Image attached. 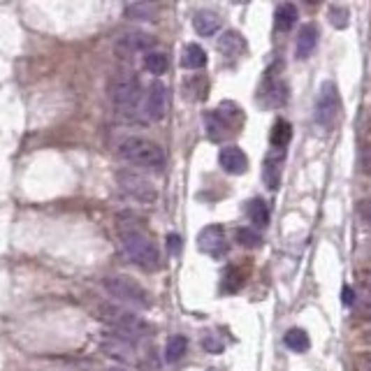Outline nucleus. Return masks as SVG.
I'll return each mask as SVG.
<instances>
[{
    "label": "nucleus",
    "mask_w": 371,
    "mask_h": 371,
    "mask_svg": "<svg viewBox=\"0 0 371 371\" xmlns=\"http://www.w3.org/2000/svg\"><path fill=\"white\" fill-rule=\"evenodd\" d=\"M327 19H330V24L337 28V31H344L351 24V12H348V7L344 5H330L327 7Z\"/></svg>",
    "instance_id": "nucleus-25"
},
{
    "label": "nucleus",
    "mask_w": 371,
    "mask_h": 371,
    "mask_svg": "<svg viewBox=\"0 0 371 371\" xmlns=\"http://www.w3.org/2000/svg\"><path fill=\"white\" fill-rule=\"evenodd\" d=\"M181 237L177 232H172V235H167V251H170V256H179L181 253Z\"/></svg>",
    "instance_id": "nucleus-30"
},
{
    "label": "nucleus",
    "mask_w": 371,
    "mask_h": 371,
    "mask_svg": "<svg viewBox=\"0 0 371 371\" xmlns=\"http://www.w3.org/2000/svg\"><path fill=\"white\" fill-rule=\"evenodd\" d=\"M358 216H360V221L371 230V200H362L360 202V205H358Z\"/></svg>",
    "instance_id": "nucleus-29"
},
{
    "label": "nucleus",
    "mask_w": 371,
    "mask_h": 371,
    "mask_svg": "<svg viewBox=\"0 0 371 371\" xmlns=\"http://www.w3.org/2000/svg\"><path fill=\"white\" fill-rule=\"evenodd\" d=\"M116 181H119V188L126 195H130L133 200L140 202H154L156 200V186L151 184L147 177L135 172H119L116 174Z\"/></svg>",
    "instance_id": "nucleus-7"
},
{
    "label": "nucleus",
    "mask_w": 371,
    "mask_h": 371,
    "mask_svg": "<svg viewBox=\"0 0 371 371\" xmlns=\"http://www.w3.org/2000/svg\"><path fill=\"white\" fill-rule=\"evenodd\" d=\"M109 98L121 114H133L142 100L140 79L130 75V72H116L112 82H109Z\"/></svg>",
    "instance_id": "nucleus-4"
},
{
    "label": "nucleus",
    "mask_w": 371,
    "mask_h": 371,
    "mask_svg": "<svg viewBox=\"0 0 371 371\" xmlns=\"http://www.w3.org/2000/svg\"><path fill=\"white\" fill-rule=\"evenodd\" d=\"M365 288H367V293H371V274H367V279H365Z\"/></svg>",
    "instance_id": "nucleus-33"
},
{
    "label": "nucleus",
    "mask_w": 371,
    "mask_h": 371,
    "mask_svg": "<svg viewBox=\"0 0 371 371\" xmlns=\"http://www.w3.org/2000/svg\"><path fill=\"white\" fill-rule=\"evenodd\" d=\"M237 242L242 246H246V249H258V246L263 244V237H260L253 228H239L237 230Z\"/></svg>",
    "instance_id": "nucleus-27"
},
{
    "label": "nucleus",
    "mask_w": 371,
    "mask_h": 371,
    "mask_svg": "<svg viewBox=\"0 0 371 371\" xmlns=\"http://www.w3.org/2000/svg\"><path fill=\"white\" fill-rule=\"evenodd\" d=\"M103 320L116 332V337L126 339V341H130V344L151 334V325L147 323V320L130 314V311H123L119 307H105Z\"/></svg>",
    "instance_id": "nucleus-3"
},
{
    "label": "nucleus",
    "mask_w": 371,
    "mask_h": 371,
    "mask_svg": "<svg viewBox=\"0 0 371 371\" xmlns=\"http://www.w3.org/2000/svg\"><path fill=\"white\" fill-rule=\"evenodd\" d=\"M144 68H147L151 75H165L167 68H170V58L165 52H149L144 54Z\"/></svg>",
    "instance_id": "nucleus-24"
},
{
    "label": "nucleus",
    "mask_w": 371,
    "mask_h": 371,
    "mask_svg": "<svg viewBox=\"0 0 371 371\" xmlns=\"http://www.w3.org/2000/svg\"><path fill=\"white\" fill-rule=\"evenodd\" d=\"M314 116H316L318 128H323L325 133H330V130L337 126V121L341 116V96L334 82H323V86H320Z\"/></svg>",
    "instance_id": "nucleus-6"
},
{
    "label": "nucleus",
    "mask_w": 371,
    "mask_h": 371,
    "mask_svg": "<svg viewBox=\"0 0 371 371\" xmlns=\"http://www.w3.org/2000/svg\"><path fill=\"white\" fill-rule=\"evenodd\" d=\"M367 256H369V260H371V244L367 246Z\"/></svg>",
    "instance_id": "nucleus-35"
},
{
    "label": "nucleus",
    "mask_w": 371,
    "mask_h": 371,
    "mask_svg": "<svg viewBox=\"0 0 371 371\" xmlns=\"http://www.w3.org/2000/svg\"><path fill=\"white\" fill-rule=\"evenodd\" d=\"M283 344H286L293 353H307L311 348V341H309V334L300 330V327H293V330L286 332V337H283Z\"/></svg>",
    "instance_id": "nucleus-21"
},
{
    "label": "nucleus",
    "mask_w": 371,
    "mask_h": 371,
    "mask_svg": "<svg viewBox=\"0 0 371 371\" xmlns=\"http://www.w3.org/2000/svg\"><path fill=\"white\" fill-rule=\"evenodd\" d=\"M216 47H218V52H221L225 58H237V56L244 54L246 42H244V38L237 31H225L221 38H218Z\"/></svg>",
    "instance_id": "nucleus-14"
},
{
    "label": "nucleus",
    "mask_w": 371,
    "mask_h": 371,
    "mask_svg": "<svg viewBox=\"0 0 371 371\" xmlns=\"http://www.w3.org/2000/svg\"><path fill=\"white\" fill-rule=\"evenodd\" d=\"M218 163L228 174H244L249 170V158L239 147H223L218 154Z\"/></svg>",
    "instance_id": "nucleus-12"
},
{
    "label": "nucleus",
    "mask_w": 371,
    "mask_h": 371,
    "mask_svg": "<svg viewBox=\"0 0 371 371\" xmlns=\"http://www.w3.org/2000/svg\"><path fill=\"white\" fill-rule=\"evenodd\" d=\"M290 140H293V126H290L288 121L279 119L274 123L272 128V135H269V142H272V147L276 151H283L290 144Z\"/></svg>",
    "instance_id": "nucleus-19"
},
{
    "label": "nucleus",
    "mask_w": 371,
    "mask_h": 371,
    "mask_svg": "<svg viewBox=\"0 0 371 371\" xmlns=\"http://www.w3.org/2000/svg\"><path fill=\"white\" fill-rule=\"evenodd\" d=\"M126 14L130 19H135V21H151V19H154V14H156V5H149V3L128 5Z\"/></svg>",
    "instance_id": "nucleus-26"
},
{
    "label": "nucleus",
    "mask_w": 371,
    "mask_h": 371,
    "mask_svg": "<svg viewBox=\"0 0 371 371\" xmlns=\"http://www.w3.org/2000/svg\"><path fill=\"white\" fill-rule=\"evenodd\" d=\"M297 17H300V12H297V7L293 3H283L276 7L274 12V24H276V31L281 33H288L290 28L297 24Z\"/></svg>",
    "instance_id": "nucleus-16"
},
{
    "label": "nucleus",
    "mask_w": 371,
    "mask_h": 371,
    "mask_svg": "<svg viewBox=\"0 0 371 371\" xmlns=\"http://www.w3.org/2000/svg\"><path fill=\"white\" fill-rule=\"evenodd\" d=\"M369 341H371V332H369Z\"/></svg>",
    "instance_id": "nucleus-37"
},
{
    "label": "nucleus",
    "mask_w": 371,
    "mask_h": 371,
    "mask_svg": "<svg viewBox=\"0 0 371 371\" xmlns=\"http://www.w3.org/2000/svg\"><path fill=\"white\" fill-rule=\"evenodd\" d=\"M105 371H123V369H116V367H112V369H105Z\"/></svg>",
    "instance_id": "nucleus-36"
},
{
    "label": "nucleus",
    "mask_w": 371,
    "mask_h": 371,
    "mask_svg": "<svg viewBox=\"0 0 371 371\" xmlns=\"http://www.w3.org/2000/svg\"><path fill=\"white\" fill-rule=\"evenodd\" d=\"M121 246H123V251H126V256L133 260L135 265H140L142 269L154 272V269L160 267L158 246L151 242L144 232L133 230V228L121 230Z\"/></svg>",
    "instance_id": "nucleus-2"
},
{
    "label": "nucleus",
    "mask_w": 371,
    "mask_h": 371,
    "mask_svg": "<svg viewBox=\"0 0 371 371\" xmlns=\"http://www.w3.org/2000/svg\"><path fill=\"white\" fill-rule=\"evenodd\" d=\"M353 302H355V293L346 286L344 288V304H353Z\"/></svg>",
    "instance_id": "nucleus-31"
},
{
    "label": "nucleus",
    "mask_w": 371,
    "mask_h": 371,
    "mask_svg": "<svg viewBox=\"0 0 371 371\" xmlns=\"http://www.w3.org/2000/svg\"><path fill=\"white\" fill-rule=\"evenodd\" d=\"M246 214H249V221L256 225V228H267L269 225V207L265 200H251L249 207H246Z\"/></svg>",
    "instance_id": "nucleus-20"
},
{
    "label": "nucleus",
    "mask_w": 371,
    "mask_h": 371,
    "mask_svg": "<svg viewBox=\"0 0 371 371\" xmlns=\"http://www.w3.org/2000/svg\"><path fill=\"white\" fill-rule=\"evenodd\" d=\"M103 286H105V290L109 295L116 297V300L123 302V304H130V307H137V309H149L151 307V297H149L147 290L126 274L105 276Z\"/></svg>",
    "instance_id": "nucleus-5"
},
{
    "label": "nucleus",
    "mask_w": 371,
    "mask_h": 371,
    "mask_svg": "<svg viewBox=\"0 0 371 371\" xmlns=\"http://www.w3.org/2000/svg\"><path fill=\"white\" fill-rule=\"evenodd\" d=\"M202 346H205V351H207V353H214V355L223 351V344L216 339V334H207V337L202 339Z\"/></svg>",
    "instance_id": "nucleus-28"
},
{
    "label": "nucleus",
    "mask_w": 371,
    "mask_h": 371,
    "mask_svg": "<svg viewBox=\"0 0 371 371\" xmlns=\"http://www.w3.org/2000/svg\"><path fill=\"white\" fill-rule=\"evenodd\" d=\"M281 156H269L265 160V167H263V181L269 191H276V188L281 186Z\"/></svg>",
    "instance_id": "nucleus-18"
},
{
    "label": "nucleus",
    "mask_w": 371,
    "mask_h": 371,
    "mask_svg": "<svg viewBox=\"0 0 371 371\" xmlns=\"http://www.w3.org/2000/svg\"><path fill=\"white\" fill-rule=\"evenodd\" d=\"M193 26L202 38H212V35H216L218 31H221V17L212 10H200L193 17Z\"/></svg>",
    "instance_id": "nucleus-15"
},
{
    "label": "nucleus",
    "mask_w": 371,
    "mask_h": 371,
    "mask_svg": "<svg viewBox=\"0 0 371 371\" xmlns=\"http://www.w3.org/2000/svg\"><path fill=\"white\" fill-rule=\"evenodd\" d=\"M318 38H320V31H318L316 24H304L300 28V33H297V42H295L297 61H307V58L316 52Z\"/></svg>",
    "instance_id": "nucleus-11"
},
{
    "label": "nucleus",
    "mask_w": 371,
    "mask_h": 371,
    "mask_svg": "<svg viewBox=\"0 0 371 371\" xmlns=\"http://www.w3.org/2000/svg\"><path fill=\"white\" fill-rule=\"evenodd\" d=\"M170 109V91L165 84L154 82L149 86V93L144 98V116L147 121H163Z\"/></svg>",
    "instance_id": "nucleus-8"
},
{
    "label": "nucleus",
    "mask_w": 371,
    "mask_h": 371,
    "mask_svg": "<svg viewBox=\"0 0 371 371\" xmlns=\"http://www.w3.org/2000/svg\"><path fill=\"white\" fill-rule=\"evenodd\" d=\"M156 40L147 33H126L116 42V54L121 58H135L137 54H149L154 49Z\"/></svg>",
    "instance_id": "nucleus-9"
},
{
    "label": "nucleus",
    "mask_w": 371,
    "mask_h": 371,
    "mask_svg": "<svg viewBox=\"0 0 371 371\" xmlns=\"http://www.w3.org/2000/svg\"><path fill=\"white\" fill-rule=\"evenodd\" d=\"M263 100L267 107H283L288 103V84L279 77L267 75L263 86Z\"/></svg>",
    "instance_id": "nucleus-13"
},
{
    "label": "nucleus",
    "mask_w": 371,
    "mask_h": 371,
    "mask_svg": "<svg viewBox=\"0 0 371 371\" xmlns=\"http://www.w3.org/2000/svg\"><path fill=\"white\" fill-rule=\"evenodd\" d=\"M103 351L107 355H112V358L116 360H126L130 362L133 360V344L126 339H121V337H109L103 341Z\"/></svg>",
    "instance_id": "nucleus-17"
},
{
    "label": "nucleus",
    "mask_w": 371,
    "mask_h": 371,
    "mask_svg": "<svg viewBox=\"0 0 371 371\" xmlns=\"http://www.w3.org/2000/svg\"><path fill=\"white\" fill-rule=\"evenodd\" d=\"M365 369H367V371H371V358H367V360H365Z\"/></svg>",
    "instance_id": "nucleus-34"
},
{
    "label": "nucleus",
    "mask_w": 371,
    "mask_h": 371,
    "mask_svg": "<svg viewBox=\"0 0 371 371\" xmlns=\"http://www.w3.org/2000/svg\"><path fill=\"white\" fill-rule=\"evenodd\" d=\"M181 63H184V68H188V70L205 68V65H207V52L200 45H188L184 49V58H181Z\"/></svg>",
    "instance_id": "nucleus-22"
},
{
    "label": "nucleus",
    "mask_w": 371,
    "mask_h": 371,
    "mask_svg": "<svg viewBox=\"0 0 371 371\" xmlns=\"http://www.w3.org/2000/svg\"><path fill=\"white\" fill-rule=\"evenodd\" d=\"M188 351V341L186 337H181V334H174V337L167 339V346H165V360L174 365V362H179L181 358L186 355Z\"/></svg>",
    "instance_id": "nucleus-23"
},
{
    "label": "nucleus",
    "mask_w": 371,
    "mask_h": 371,
    "mask_svg": "<svg viewBox=\"0 0 371 371\" xmlns=\"http://www.w3.org/2000/svg\"><path fill=\"white\" fill-rule=\"evenodd\" d=\"M121 156L126 158L130 165L142 167V170H147V172H156V174L163 172L167 165L165 151L160 149L156 142L144 140V137H130V140L123 142Z\"/></svg>",
    "instance_id": "nucleus-1"
},
{
    "label": "nucleus",
    "mask_w": 371,
    "mask_h": 371,
    "mask_svg": "<svg viewBox=\"0 0 371 371\" xmlns=\"http://www.w3.org/2000/svg\"><path fill=\"white\" fill-rule=\"evenodd\" d=\"M362 314H365L367 318H371V302H367L365 307H362Z\"/></svg>",
    "instance_id": "nucleus-32"
},
{
    "label": "nucleus",
    "mask_w": 371,
    "mask_h": 371,
    "mask_svg": "<svg viewBox=\"0 0 371 371\" xmlns=\"http://www.w3.org/2000/svg\"><path fill=\"white\" fill-rule=\"evenodd\" d=\"M198 249L212 258H223L228 253V242L221 225H207L198 237Z\"/></svg>",
    "instance_id": "nucleus-10"
}]
</instances>
